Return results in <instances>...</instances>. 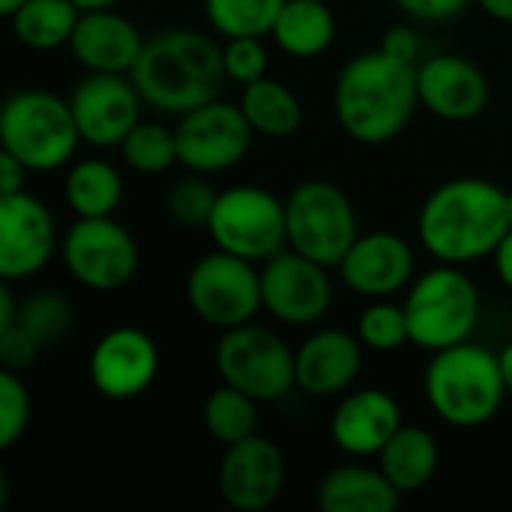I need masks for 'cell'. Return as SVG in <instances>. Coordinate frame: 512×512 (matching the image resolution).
<instances>
[{
  "label": "cell",
  "mask_w": 512,
  "mask_h": 512,
  "mask_svg": "<svg viewBox=\"0 0 512 512\" xmlns=\"http://www.w3.org/2000/svg\"><path fill=\"white\" fill-rule=\"evenodd\" d=\"M87 372L99 396L132 402L144 396L159 375V345L141 327H114L93 345Z\"/></svg>",
  "instance_id": "2e32d148"
},
{
  "label": "cell",
  "mask_w": 512,
  "mask_h": 512,
  "mask_svg": "<svg viewBox=\"0 0 512 512\" xmlns=\"http://www.w3.org/2000/svg\"><path fill=\"white\" fill-rule=\"evenodd\" d=\"M258 399H252L249 393L231 387V384H219L201 408V420L204 429L213 441H219L222 447H231L237 441H246L252 435H258Z\"/></svg>",
  "instance_id": "f1b7e54d"
},
{
  "label": "cell",
  "mask_w": 512,
  "mask_h": 512,
  "mask_svg": "<svg viewBox=\"0 0 512 512\" xmlns=\"http://www.w3.org/2000/svg\"><path fill=\"white\" fill-rule=\"evenodd\" d=\"M288 213V249L324 264L339 267L354 240L360 222L351 198L330 180H306L285 198Z\"/></svg>",
  "instance_id": "ba28073f"
},
{
  "label": "cell",
  "mask_w": 512,
  "mask_h": 512,
  "mask_svg": "<svg viewBox=\"0 0 512 512\" xmlns=\"http://www.w3.org/2000/svg\"><path fill=\"white\" fill-rule=\"evenodd\" d=\"M63 201L75 219L114 216L123 204V177L108 159H78L63 177Z\"/></svg>",
  "instance_id": "484cf974"
},
{
  "label": "cell",
  "mask_w": 512,
  "mask_h": 512,
  "mask_svg": "<svg viewBox=\"0 0 512 512\" xmlns=\"http://www.w3.org/2000/svg\"><path fill=\"white\" fill-rule=\"evenodd\" d=\"M402 426L399 402L378 387L348 390L330 420L333 444L351 459H378Z\"/></svg>",
  "instance_id": "44dd1931"
},
{
  "label": "cell",
  "mask_w": 512,
  "mask_h": 512,
  "mask_svg": "<svg viewBox=\"0 0 512 512\" xmlns=\"http://www.w3.org/2000/svg\"><path fill=\"white\" fill-rule=\"evenodd\" d=\"M81 9L72 0H24L12 15V36L30 51H54L69 45Z\"/></svg>",
  "instance_id": "83f0119b"
},
{
  "label": "cell",
  "mask_w": 512,
  "mask_h": 512,
  "mask_svg": "<svg viewBox=\"0 0 512 512\" xmlns=\"http://www.w3.org/2000/svg\"><path fill=\"white\" fill-rule=\"evenodd\" d=\"M411 345L435 354L468 342L483 315L477 282L459 264H441L420 273L405 297Z\"/></svg>",
  "instance_id": "5b68a950"
},
{
  "label": "cell",
  "mask_w": 512,
  "mask_h": 512,
  "mask_svg": "<svg viewBox=\"0 0 512 512\" xmlns=\"http://www.w3.org/2000/svg\"><path fill=\"white\" fill-rule=\"evenodd\" d=\"M213 363L222 384H231L264 405L279 402L297 390L294 351L279 333L255 321L222 330Z\"/></svg>",
  "instance_id": "9c48e42d"
},
{
  "label": "cell",
  "mask_w": 512,
  "mask_h": 512,
  "mask_svg": "<svg viewBox=\"0 0 512 512\" xmlns=\"http://www.w3.org/2000/svg\"><path fill=\"white\" fill-rule=\"evenodd\" d=\"M402 498L378 465H339L324 474L315 492L321 512H396Z\"/></svg>",
  "instance_id": "603a6c76"
},
{
  "label": "cell",
  "mask_w": 512,
  "mask_h": 512,
  "mask_svg": "<svg viewBox=\"0 0 512 512\" xmlns=\"http://www.w3.org/2000/svg\"><path fill=\"white\" fill-rule=\"evenodd\" d=\"M186 303L213 330L249 324L264 309L261 267L225 249H213L189 267Z\"/></svg>",
  "instance_id": "30bf717a"
},
{
  "label": "cell",
  "mask_w": 512,
  "mask_h": 512,
  "mask_svg": "<svg viewBox=\"0 0 512 512\" xmlns=\"http://www.w3.org/2000/svg\"><path fill=\"white\" fill-rule=\"evenodd\" d=\"M423 393L429 408L453 429H480L492 423L510 396L498 354L471 339L429 357Z\"/></svg>",
  "instance_id": "277c9868"
},
{
  "label": "cell",
  "mask_w": 512,
  "mask_h": 512,
  "mask_svg": "<svg viewBox=\"0 0 512 512\" xmlns=\"http://www.w3.org/2000/svg\"><path fill=\"white\" fill-rule=\"evenodd\" d=\"M285 456L282 450L264 438L252 435L225 447L219 462V495L234 512H264L276 504L285 486Z\"/></svg>",
  "instance_id": "e0dca14e"
},
{
  "label": "cell",
  "mask_w": 512,
  "mask_h": 512,
  "mask_svg": "<svg viewBox=\"0 0 512 512\" xmlns=\"http://www.w3.org/2000/svg\"><path fill=\"white\" fill-rule=\"evenodd\" d=\"M30 390L21 378V372L3 369L0 372V447L9 450L21 441V435L30 426Z\"/></svg>",
  "instance_id": "e575fe53"
},
{
  "label": "cell",
  "mask_w": 512,
  "mask_h": 512,
  "mask_svg": "<svg viewBox=\"0 0 512 512\" xmlns=\"http://www.w3.org/2000/svg\"><path fill=\"white\" fill-rule=\"evenodd\" d=\"M81 12H87V9H111V6H117L120 0H72Z\"/></svg>",
  "instance_id": "f6af8a7d"
},
{
  "label": "cell",
  "mask_w": 512,
  "mask_h": 512,
  "mask_svg": "<svg viewBox=\"0 0 512 512\" xmlns=\"http://www.w3.org/2000/svg\"><path fill=\"white\" fill-rule=\"evenodd\" d=\"M384 54L402 60V63H420V51H423V42L417 36V30L411 24H393L384 36H381V45H378Z\"/></svg>",
  "instance_id": "f35d334b"
},
{
  "label": "cell",
  "mask_w": 512,
  "mask_h": 512,
  "mask_svg": "<svg viewBox=\"0 0 512 512\" xmlns=\"http://www.w3.org/2000/svg\"><path fill=\"white\" fill-rule=\"evenodd\" d=\"M144 42L147 39L141 30L111 6L81 12L69 39V51L87 72L129 75L144 51Z\"/></svg>",
  "instance_id": "7402d4cb"
},
{
  "label": "cell",
  "mask_w": 512,
  "mask_h": 512,
  "mask_svg": "<svg viewBox=\"0 0 512 512\" xmlns=\"http://www.w3.org/2000/svg\"><path fill=\"white\" fill-rule=\"evenodd\" d=\"M507 219H510V228H512V189L507 192Z\"/></svg>",
  "instance_id": "7dc6e473"
},
{
  "label": "cell",
  "mask_w": 512,
  "mask_h": 512,
  "mask_svg": "<svg viewBox=\"0 0 512 512\" xmlns=\"http://www.w3.org/2000/svg\"><path fill=\"white\" fill-rule=\"evenodd\" d=\"M129 78L135 81L144 105L168 117H183L192 108L219 99L228 81L222 45L189 27L153 33Z\"/></svg>",
  "instance_id": "3957f363"
},
{
  "label": "cell",
  "mask_w": 512,
  "mask_h": 512,
  "mask_svg": "<svg viewBox=\"0 0 512 512\" xmlns=\"http://www.w3.org/2000/svg\"><path fill=\"white\" fill-rule=\"evenodd\" d=\"M21 3H24V0H0V15H6V18H9Z\"/></svg>",
  "instance_id": "bcb514c9"
},
{
  "label": "cell",
  "mask_w": 512,
  "mask_h": 512,
  "mask_svg": "<svg viewBox=\"0 0 512 512\" xmlns=\"http://www.w3.org/2000/svg\"><path fill=\"white\" fill-rule=\"evenodd\" d=\"M0 144L30 171L63 168L81 144L69 99L39 87L9 93L0 108Z\"/></svg>",
  "instance_id": "8992f818"
},
{
  "label": "cell",
  "mask_w": 512,
  "mask_h": 512,
  "mask_svg": "<svg viewBox=\"0 0 512 512\" xmlns=\"http://www.w3.org/2000/svg\"><path fill=\"white\" fill-rule=\"evenodd\" d=\"M180 165L192 174H222L240 165L252 147V126L240 105L213 99L177 117Z\"/></svg>",
  "instance_id": "7c38bea8"
},
{
  "label": "cell",
  "mask_w": 512,
  "mask_h": 512,
  "mask_svg": "<svg viewBox=\"0 0 512 512\" xmlns=\"http://www.w3.org/2000/svg\"><path fill=\"white\" fill-rule=\"evenodd\" d=\"M285 0H204V15L222 39L267 36Z\"/></svg>",
  "instance_id": "4dcf8cb0"
},
{
  "label": "cell",
  "mask_w": 512,
  "mask_h": 512,
  "mask_svg": "<svg viewBox=\"0 0 512 512\" xmlns=\"http://www.w3.org/2000/svg\"><path fill=\"white\" fill-rule=\"evenodd\" d=\"M216 198H219V189H213L204 180V174L189 171V177H180L168 189L165 210L183 228H207V222L213 216V207H216Z\"/></svg>",
  "instance_id": "836d02e7"
},
{
  "label": "cell",
  "mask_w": 512,
  "mask_h": 512,
  "mask_svg": "<svg viewBox=\"0 0 512 512\" xmlns=\"http://www.w3.org/2000/svg\"><path fill=\"white\" fill-rule=\"evenodd\" d=\"M18 312L21 306L15 303V294H12V282H0V330L18 324Z\"/></svg>",
  "instance_id": "b9f144b4"
},
{
  "label": "cell",
  "mask_w": 512,
  "mask_h": 512,
  "mask_svg": "<svg viewBox=\"0 0 512 512\" xmlns=\"http://www.w3.org/2000/svg\"><path fill=\"white\" fill-rule=\"evenodd\" d=\"M420 108L417 66L381 48L351 57L333 87V111L348 138L366 147L399 138Z\"/></svg>",
  "instance_id": "7a4b0ae2"
},
{
  "label": "cell",
  "mask_w": 512,
  "mask_h": 512,
  "mask_svg": "<svg viewBox=\"0 0 512 512\" xmlns=\"http://www.w3.org/2000/svg\"><path fill=\"white\" fill-rule=\"evenodd\" d=\"M237 105L246 114L252 132L264 138H291L303 126V102L288 84L270 75L246 84Z\"/></svg>",
  "instance_id": "4316f807"
},
{
  "label": "cell",
  "mask_w": 512,
  "mask_h": 512,
  "mask_svg": "<svg viewBox=\"0 0 512 512\" xmlns=\"http://www.w3.org/2000/svg\"><path fill=\"white\" fill-rule=\"evenodd\" d=\"M414 21H450L462 15L471 0H393Z\"/></svg>",
  "instance_id": "74e56055"
},
{
  "label": "cell",
  "mask_w": 512,
  "mask_h": 512,
  "mask_svg": "<svg viewBox=\"0 0 512 512\" xmlns=\"http://www.w3.org/2000/svg\"><path fill=\"white\" fill-rule=\"evenodd\" d=\"M60 258L66 273L87 291H120L126 288L141 264V249L129 228L114 216L75 219L60 240Z\"/></svg>",
  "instance_id": "8fae6325"
},
{
  "label": "cell",
  "mask_w": 512,
  "mask_h": 512,
  "mask_svg": "<svg viewBox=\"0 0 512 512\" xmlns=\"http://www.w3.org/2000/svg\"><path fill=\"white\" fill-rule=\"evenodd\" d=\"M489 18L495 21H504V24H512V0H474Z\"/></svg>",
  "instance_id": "7bdbcfd3"
},
{
  "label": "cell",
  "mask_w": 512,
  "mask_h": 512,
  "mask_svg": "<svg viewBox=\"0 0 512 512\" xmlns=\"http://www.w3.org/2000/svg\"><path fill=\"white\" fill-rule=\"evenodd\" d=\"M222 66H225L228 81H234L240 87L264 78L267 66H270V54H267L264 36H234V39H225V45H222Z\"/></svg>",
  "instance_id": "d590c367"
},
{
  "label": "cell",
  "mask_w": 512,
  "mask_h": 512,
  "mask_svg": "<svg viewBox=\"0 0 512 512\" xmlns=\"http://www.w3.org/2000/svg\"><path fill=\"white\" fill-rule=\"evenodd\" d=\"M207 234L216 249L264 264L282 249H288L285 201L264 186H228L216 198Z\"/></svg>",
  "instance_id": "52a82bcc"
},
{
  "label": "cell",
  "mask_w": 512,
  "mask_h": 512,
  "mask_svg": "<svg viewBox=\"0 0 512 512\" xmlns=\"http://www.w3.org/2000/svg\"><path fill=\"white\" fill-rule=\"evenodd\" d=\"M327 270L330 267L294 249H282L261 264L264 312L288 327L318 324L333 306V282Z\"/></svg>",
  "instance_id": "4fadbf2b"
},
{
  "label": "cell",
  "mask_w": 512,
  "mask_h": 512,
  "mask_svg": "<svg viewBox=\"0 0 512 512\" xmlns=\"http://www.w3.org/2000/svg\"><path fill=\"white\" fill-rule=\"evenodd\" d=\"M60 252L48 204L21 189L0 195V279L24 282L48 267Z\"/></svg>",
  "instance_id": "5bb4252c"
},
{
  "label": "cell",
  "mask_w": 512,
  "mask_h": 512,
  "mask_svg": "<svg viewBox=\"0 0 512 512\" xmlns=\"http://www.w3.org/2000/svg\"><path fill=\"white\" fill-rule=\"evenodd\" d=\"M492 264H495V276L501 279V285L512 291V228L507 231V237L498 243L495 255H492Z\"/></svg>",
  "instance_id": "60d3db41"
},
{
  "label": "cell",
  "mask_w": 512,
  "mask_h": 512,
  "mask_svg": "<svg viewBox=\"0 0 512 512\" xmlns=\"http://www.w3.org/2000/svg\"><path fill=\"white\" fill-rule=\"evenodd\" d=\"M18 324L42 345L51 348L66 339L75 324V309L60 291H36L21 303Z\"/></svg>",
  "instance_id": "1f68e13d"
},
{
  "label": "cell",
  "mask_w": 512,
  "mask_h": 512,
  "mask_svg": "<svg viewBox=\"0 0 512 512\" xmlns=\"http://www.w3.org/2000/svg\"><path fill=\"white\" fill-rule=\"evenodd\" d=\"M123 162L138 174H165L180 165L177 132L156 120H141L120 144Z\"/></svg>",
  "instance_id": "f546056e"
},
{
  "label": "cell",
  "mask_w": 512,
  "mask_h": 512,
  "mask_svg": "<svg viewBox=\"0 0 512 512\" xmlns=\"http://www.w3.org/2000/svg\"><path fill=\"white\" fill-rule=\"evenodd\" d=\"M342 282L369 300H387L417 279V258L414 246L393 231H369L354 240L342 264L336 267Z\"/></svg>",
  "instance_id": "d6986e66"
},
{
  "label": "cell",
  "mask_w": 512,
  "mask_h": 512,
  "mask_svg": "<svg viewBox=\"0 0 512 512\" xmlns=\"http://www.w3.org/2000/svg\"><path fill=\"white\" fill-rule=\"evenodd\" d=\"M507 192L483 177H453L435 186L420 213V246L441 264H474L492 258L507 237Z\"/></svg>",
  "instance_id": "6da1fadb"
},
{
  "label": "cell",
  "mask_w": 512,
  "mask_h": 512,
  "mask_svg": "<svg viewBox=\"0 0 512 512\" xmlns=\"http://www.w3.org/2000/svg\"><path fill=\"white\" fill-rule=\"evenodd\" d=\"M69 105L81 132V141L90 147H120L123 138L141 123V93L129 75L87 72L69 93Z\"/></svg>",
  "instance_id": "9a60e30c"
},
{
  "label": "cell",
  "mask_w": 512,
  "mask_h": 512,
  "mask_svg": "<svg viewBox=\"0 0 512 512\" xmlns=\"http://www.w3.org/2000/svg\"><path fill=\"white\" fill-rule=\"evenodd\" d=\"M357 336L369 351L393 354L411 342V327H408V312L405 303H390L387 300H372L357 321Z\"/></svg>",
  "instance_id": "d6a6232c"
},
{
  "label": "cell",
  "mask_w": 512,
  "mask_h": 512,
  "mask_svg": "<svg viewBox=\"0 0 512 512\" xmlns=\"http://www.w3.org/2000/svg\"><path fill=\"white\" fill-rule=\"evenodd\" d=\"M27 174L30 168L15 159L12 153H0V195H12V192H21L27 189Z\"/></svg>",
  "instance_id": "ab89813d"
},
{
  "label": "cell",
  "mask_w": 512,
  "mask_h": 512,
  "mask_svg": "<svg viewBox=\"0 0 512 512\" xmlns=\"http://www.w3.org/2000/svg\"><path fill=\"white\" fill-rule=\"evenodd\" d=\"M420 108L447 123L477 120L492 99L486 72L462 54H432L417 63Z\"/></svg>",
  "instance_id": "ac0fdd59"
},
{
  "label": "cell",
  "mask_w": 512,
  "mask_h": 512,
  "mask_svg": "<svg viewBox=\"0 0 512 512\" xmlns=\"http://www.w3.org/2000/svg\"><path fill=\"white\" fill-rule=\"evenodd\" d=\"M438 465H441L438 438L423 426L402 423L399 432L378 453V468L402 495H414L426 489L432 477L438 474Z\"/></svg>",
  "instance_id": "cb8c5ba5"
},
{
  "label": "cell",
  "mask_w": 512,
  "mask_h": 512,
  "mask_svg": "<svg viewBox=\"0 0 512 512\" xmlns=\"http://www.w3.org/2000/svg\"><path fill=\"white\" fill-rule=\"evenodd\" d=\"M279 51L297 60L321 57L336 39V15L327 0H285L270 30Z\"/></svg>",
  "instance_id": "d4e9b609"
},
{
  "label": "cell",
  "mask_w": 512,
  "mask_h": 512,
  "mask_svg": "<svg viewBox=\"0 0 512 512\" xmlns=\"http://www.w3.org/2000/svg\"><path fill=\"white\" fill-rule=\"evenodd\" d=\"M363 342L336 327L315 330L294 351L297 390L312 399L345 396L363 369Z\"/></svg>",
  "instance_id": "ffe728a7"
},
{
  "label": "cell",
  "mask_w": 512,
  "mask_h": 512,
  "mask_svg": "<svg viewBox=\"0 0 512 512\" xmlns=\"http://www.w3.org/2000/svg\"><path fill=\"white\" fill-rule=\"evenodd\" d=\"M39 351H42V345L21 324L0 330V363H3V369L27 372L36 363Z\"/></svg>",
  "instance_id": "8d00e7d4"
},
{
  "label": "cell",
  "mask_w": 512,
  "mask_h": 512,
  "mask_svg": "<svg viewBox=\"0 0 512 512\" xmlns=\"http://www.w3.org/2000/svg\"><path fill=\"white\" fill-rule=\"evenodd\" d=\"M498 363H501V375H504V384H507V393L512 396V339L498 351Z\"/></svg>",
  "instance_id": "ee69618b"
}]
</instances>
